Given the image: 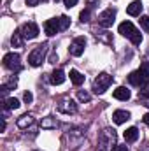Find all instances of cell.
<instances>
[{"label": "cell", "instance_id": "cell-1", "mask_svg": "<svg viewBox=\"0 0 149 151\" xmlns=\"http://www.w3.org/2000/svg\"><path fill=\"white\" fill-rule=\"evenodd\" d=\"M128 81H130V84H133L137 88L148 86L149 84V62H144L139 70L132 72V74L128 76Z\"/></svg>", "mask_w": 149, "mask_h": 151}, {"label": "cell", "instance_id": "cell-14", "mask_svg": "<svg viewBox=\"0 0 149 151\" xmlns=\"http://www.w3.org/2000/svg\"><path fill=\"white\" fill-rule=\"evenodd\" d=\"M112 95H114V99H117V100H128V99H130V90L125 88V86H119V88L114 90Z\"/></svg>", "mask_w": 149, "mask_h": 151}, {"label": "cell", "instance_id": "cell-16", "mask_svg": "<svg viewBox=\"0 0 149 151\" xmlns=\"http://www.w3.org/2000/svg\"><path fill=\"white\" fill-rule=\"evenodd\" d=\"M40 127L46 128V130H49V128H56V127H58V121H56V118H53V116H46V118H42Z\"/></svg>", "mask_w": 149, "mask_h": 151}, {"label": "cell", "instance_id": "cell-24", "mask_svg": "<svg viewBox=\"0 0 149 151\" xmlns=\"http://www.w3.org/2000/svg\"><path fill=\"white\" fill-rule=\"evenodd\" d=\"M58 21H60V28H62V30H67V28L70 27V18H69V16H60Z\"/></svg>", "mask_w": 149, "mask_h": 151}, {"label": "cell", "instance_id": "cell-18", "mask_svg": "<svg viewBox=\"0 0 149 151\" xmlns=\"http://www.w3.org/2000/svg\"><path fill=\"white\" fill-rule=\"evenodd\" d=\"M139 102L142 106L149 107V84L144 86V88H140V91H139Z\"/></svg>", "mask_w": 149, "mask_h": 151}, {"label": "cell", "instance_id": "cell-26", "mask_svg": "<svg viewBox=\"0 0 149 151\" xmlns=\"http://www.w3.org/2000/svg\"><path fill=\"white\" fill-rule=\"evenodd\" d=\"M79 18H81V21H82V23L90 21V9H84V11L79 14Z\"/></svg>", "mask_w": 149, "mask_h": 151}, {"label": "cell", "instance_id": "cell-9", "mask_svg": "<svg viewBox=\"0 0 149 151\" xmlns=\"http://www.w3.org/2000/svg\"><path fill=\"white\" fill-rule=\"evenodd\" d=\"M58 111L63 114H74V113H77V104L72 99H63L58 104Z\"/></svg>", "mask_w": 149, "mask_h": 151}, {"label": "cell", "instance_id": "cell-13", "mask_svg": "<svg viewBox=\"0 0 149 151\" xmlns=\"http://www.w3.org/2000/svg\"><path fill=\"white\" fill-rule=\"evenodd\" d=\"M112 119H114V123L121 125L126 119H130V113L128 111H123V109H117V111H114V114H112Z\"/></svg>", "mask_w": 149, "mask_h": 151}, {"label": "cell", "instance_id": "cell-33", "mask_svg": "<svg viewBox=\"0 0 149 151\" xmlns=\"http://www.w3.org/2000/svg\"><path fill=\"white\" fill-rule=\"evenodd\" d=\"M142 119H144V123H146V125L149 127V113H146V114H144V118H142Z\"/></svg>", "mask_w": 149, "mask_h": 151}, {"label": "cell", "instance_id": "cell-22", "mask_svg": "<svg viewBox=\"0 0 149 151\" xmlns=\"http://www.w3.org/2000/svg\"><path fill=\"white\" fill-rule=\"evenodd\" d=\"M4 106H5L7 109H18V107H19V100L14 99V97H11V99H5Z\"/></svg>", "mask_w": 149, "mask_h": 151}, {"label": "cell", "instance_id": "cell-7", "mask_svg": "<svg viewBox=\"0 0 149 151\" xmlns=\"http://www.w3.org/2000/svg\"><path fill=\"white\" fill-rule=\"evenodd\" d=\"M114 19H116V9H112V7L105 9V11L98 16V23H100V27H104V28L112 27Z\"/></svg>", "mask_w": 149, "mask_h": 151}, {"label": "cell", "instance_id": "cell-30", "mask_svg": "<svg viewBox=\"0 0 149 151\" xmlns=\"http://www.w3.org/2000/svg\"><path fill=\"white\" fill-rule=\"evenodd\" d=\"M63 4H65V7L70 9V7H74L75 4H77V0H63Z\"/></svg>", "mask_w": 149, "mask_h": 151}, {"label": "cell", "instance_id": "cell-31", "mask_svg": "<svg viewBox=\"0 0 149 151\" xmlns=\"http://www.w3.org/2000/svg\"><path fill=\"white\" fill-rule=\"evenodd\" d=\"M56 62H58V55H56V53H53V55L49 56V63H56Z\"/></svg>", "mask_w": 149, "mask_h": 151}, {"label": "cell", "instance_id": "cell-8", "mask_svg": "<svg viewBox=\"0 0 149 151\" xmlns=\"http://www.w3.org/2000/svg\"><path fill=\"white\" fill-rule=\"evenodd\" d=\"M84 47H86V37H75L74 40L70 42L69 51H70V55H74V56H81V55L84 53Z\"/></svg>", "mask_w": 149, "mask_h": 151}, {"label": "cell", "instance_id": "cell-15", "mask_svg": "<svg viewBox=\"0 0 149 151\" xmlns=\"http://www.w3.org/2000/svg\"><path fill=\"white\" fill-rule=\"evenodd\" d=\"M123 135H125V141H126V142H135V141L139 139V128H137V127H130Z\"/></svg>", "mask_w": 149, "mask_h": 151}, {"label": "cell", "instance_id": "cell-3", "mask_svg": "<svg viewBox=\"0 0 149 151\" xmlns=\"http://www.w3.org/2000/svg\"><path fill=\"white\" fill-rule=\"evenodd\" d=\"M116 144V130L114 128H104L98 135V146L102 151H109Z\"/></svg>", "mask_w": 149, "mask_h": 151}, {"label": "cell", "instance_id": "cell-23", "mask_svg": "<svg viewBox=\"0 0 149 151\" xmlns=\"http://www.w3.org/2000/svg\"><path fill=\"white\" fill-rule=\"evenodd\" d=\"M16 84H18V79H16V76H12L4 86H2V91H9V90H12V88H16Z\"/></svg>", "mask_w": 149, "mask_h": 151}, {"label": "cell", "instance_id": "cell-28", "mask_svg": "<svg viewBox=\"0 0 149 151\" xmlns=\"http://www.w3.org/2000/svg\"><path fill=\"white\" fill-rule=\"evenodd\" d=\"M23 100H25L27 104H30V102L34 100V95H32L30 91H25V95H23Z\"/></svg>", "mask_w": 149, "mask_h": 151}, {"label": "cell", "instance_id": "cell-11", "mask_svg": "<svg viewBox=\"0 0 149 151\" xmlns=\"http://www.w3.org/2000/svg\"><path fill=\"white\" fill-rule=\"evenodd\" d=\"M44 30H46V34H47L49 37H53V35H56L58 32H62L58 18H54V19H47V21L44 23Z\"/></svg>", "mask_w": 149, "mask_h": 151}, {"label": "cell", "instance_id": "cell-25", "mask_svg": "<svg viewBox=\"0 0 149 151\" xmlns=\"http://www.w3.org/2000/svg\"><path fill=\"white\" fill-rule=\"evenodd\" d=\"M140 27L144 32L149 34V16H140Z\"/></svg>", "mask_w": 149, "mask_h": 151}, {"label": "cell", "instance_id": "cell-5", "mask_svg": "<svg viewBox=\"0 0 149 151\" xmlns=\"http://www.w3.org/2000/svg\"><path fill=\"white\" fill-rule=\"evenodd\" d=\"M111 84H112V76L102 72V74L97 76V79L93 83V90H95V93H104Z\"/></svg>", "mask_w": 149, "mask_h": 151}, {"label": "cell", "instance_id": "cell-10", "mask_svg": "<svg viewBox=\"0 0 149 151\" xmlns=\"http://www.w3.org/2000/svg\"><path fill=\"white\" fill-rule=\"evenodd\" d=\"M21 34H23V37L25 39H35L39 35V27L34 23V21L25 23V25L21 27Z\"/></svg>", "mask_w": 149, "mask_h": 151}, {"label": "cell", "instance_id": "cell-6", "mask_svg": "<svg viewBox=\"0 0 149 151\" xmlns=\"http://www.w3.org/2000/svg\"><path fill=\"white\" fill-rule=\"evenodd\" d=\"M4 67L12 70V72H18L21 69V58L18 53H7L4 56Z\"/></svg>", "mask_w": 149, "mask_h": 151}, {"label": "cell", "instance_id": "cell-12", "mask_svg": "<svg viewBox=\"0 0 149 151\" xmlns=\"http://www.w3.org/2000/svg\"><path fill=\"white\" fill-rule=\"evenodd\" d=\"M126 12H128L130 16H140V12H142V2H140V0H133V2L126 7Z\"/></svg>", "mask_w": 149, "mask_h": 151}, {"label": "cell", "instance_id": "cell-19", "mask_svg": "<svg viewBox=\"0 0 149 151\" xmlns=\"http://www.w3.org/2000/svg\"><path fill=\"white\" fill-rule=\"evenodd\" d=\"M63 81H65V72H63L62 69L53 70V74H51V83H53V84H62Z\"/></svg>", "mask_w": 149, "mask_h": 151}, {"label": "cell", "instance_id": "cell-32", "mask_svg": "<svg viewBox=\"0 0 149 151\" xmlns=\"http://www.w3.org/2000/svg\"><path fill=\"white\" fill-rule=\"evenodd\" d=\"M39 0H27V5H37Z\"/></svg>", "mask_w": 149, "mask_h": 151}, {"label": "cell", "instance_id": "cell-17", "mask_svg": "<svg viewBox=\"0 0 149 151\" xmlns=\"http://www.w3.org/2000/svg\"><path fill=\"white\" fill-rule=\"evenodd\" d=\"M23 34H21V30H16L14 34H12V37H11V44L14 46V47H23V44H25V40H23Z\"/></svg>", "mask_w": 149, "mask_h": 151}, {"label": "cell", "instance_id": "cell-4", "mask_svg": "<svg viewBox=\"0 0 149 151\" xmlns=\"http://www.w3.org/2000/svg\"><path fill=\"white\" fill-rule=\"evenodd\" d=\"M46 53H47V44H46V42H44V44H39L37 47L28 55V63H30L32 67L42 65V62H44V58H46Z\"/></svg>", "mask_w": 149, "mask_h": 151}, {"label": "cell", "instance_id": "cell-2", "mask_svg": "<svg viewBox=\"0 0 149 151\" xmlns=\"http://www.w3.org/2000/svg\"><path fill=\"white\" fill-rule=\"evenodd\" d=\"M119 34L123 35V37H128L135 46H139L140 42H142V35H140V32L133 27V23L132 21H123L121 25H119Z\"/></svg>", "mask_w": 149, "mask_h": 151}, {"label": "cell", "instance_id": "cell-27", "mask_svg": "<svg viewBox=\"0 0 149 151\" xmlns=\"http://www.w3.org/2000/svg\"><path fill=\"white\" fill-rule=\"evenodd\" d=\"M77 97H79V100H82V102H88V100H90V93H88V91H82V90H79Z\"/></svg>", "mask_w": 149, "mask_h": 151}, {"label": "cell", "instance_id": "cell-21", "mask_svg": "<svg viewBox=\"0 0 149 151\" xmlns=\"http://www.w3.org/2000/svg\"><path fill=\"white\" fill-rule=\"evenodd\" d=\"M70 81H72V83H74L75 86H79V84H82V83H84V76L81 74V72H77V70H74V69H72V70H70Z\"/></svg>", "mask_w": 149, "mask_h": 151}, {"label": "cell", "instance_id": "cell-20", "mask_svg": "<svg viewBox=\"0 0 149 151\" xmlns=\"http://www.w3.org/2000/svg\"><path fill=\"white\" fill-rule=\"evenodd\" d=\"M34 123V116L32 114H23L21 118H18V127L19 128H27Z\"/></svg>", "mask_w": 149, "mask_h": 151}, {"label": "cell", "instance_id": "cell-29", "mask_svg": "<svg viewBox=\"0 0 149 151\" xmlns=\"http://www.w3.org/2000/svg\"><path fill=\"white\" fill-rule=\"evenodd\" d=\"M112 151H128V148L123 146V144H116V146L112 148Z\"/></svg>", "mask_w": 149, "mask_h": 151}]
</instances>
